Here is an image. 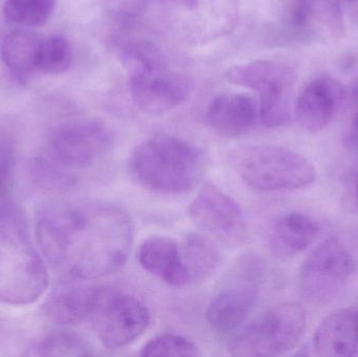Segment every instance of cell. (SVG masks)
Returning a JSON list of instances; mask_svg holds the SVG:
<instances>
[{"label": "cell", "mask_w": 358, "mask_h": 357, "mask_svg": "<svg viewBox=\"0 0 358 357\" xmlns=\"http://www.w3.org/2000/svg\"><path fill=\"white\" fill-rule=\"evenodd\" d=\"M37 236L44 255L67 278L88 281L113 274L126 263L134 228L123 207L94 201L42 210Z\"/></svg>", "instance_id": "obj_1"}, {"label": "cell", "mask_w": 358, "mask_h": 357, "mask_svg": "<svg viewBox=\"0 0 358 357\" xmlns=\"http://www.w3.org/2000/svg\"><path fill=\"white\" fill-rule=\"evenodd\" d=\"M202 150L169 134L147 138L130 153V178L144 190L161 195H180L195 189L206 171Z\"/></svg>", "instance_id": "obj_2"}, {"label": "cell", "mask_w": 358, "mask_h": 357, "mask_svg": "<svg viewBox=\"0 0 358 357\" xmlns=\"http://www.w3.org/2000/svg\"><path fill=\"white\" fill-rule=\"evenodd\" d=\"M48 274L27 228L10 203H0V302L25 305L48 289Z\"/></svg>", "instance_id": "obj_3"}, {"label": "cell", "mask_w": 358, "mask_h": 357, "mask_svg": "<svg viewBox=\"0 0 358 357\" xmlns=\"http://www.w3.org/2000/svg\"><path fill=\"white\" fill-rule=\"evenodd\" d=\"M229 163L242 182L258 192L300 190L317 178V170L308 159L283 147H243L231 153Z\"/></svg>", "instance_id": "obj_4"}, {"label": "cell", "mask_w": 358, "mask_h": 357, "mask_svg": "<svg viewBox=\"0 0 358 357\" xmlns=\"http://www.w3.org/2000/svg\"><path fill=\"white\" fill-rule=\"evenodd\" d=\"M263 276L264 263L254 254L241 256L231 266L206 308V321L215 333L224 337L243 327L258 301Z\"/></svg>", "instance_id": "obj_5"}, {"label": "cell", "mask_w": 358, "mask_h": 357, "mask_svg": "<svg viewBox=\"0 0 358 357\" xmlns=\"http://www.w3.org/2000/svg\"><path fill=\"white\" fill-rule=\"evenodd\" d=\"M304 308L296 303H282L269 308L252 324L242 327L231 342L234 356H278L294 350L306 329Z\"/></svg>", "instance_id": "obj_6"}, {"label": "cell", "mask_w": 358, "mask_h": 357, "mask_svg": "<svg viewBox=\"0 0 358 357\" xmlns=\"http://www.w3.org/2000/svg\"><path fill=\"white\" fill-rule=\"evenodd\" d=\"M90 320L105 347L121 349L144 335L151 316L136 298L113 287L101 286Z\"/></svg>", "instance_id": "obj_7"}, {"label": "cell", "mask_w": 358, "mask_h": 357, "mask_svg": "<svg viewBox=\"0 0 358 357\" xmlns=\"http://www.w3.org/2000/svg\"><path fill=\"white\" fill-rule=\"evenodd\" d=\"M355 272L348 249L340 240L329 238L317 245L300 270L302 295L313 303L324 304L338 297Z\"/></svg>", "instance_id": "obj_8"}, {"label": "cell", "mask_w": 358, "mask_h": 357, "mask_svg": "<svg viewBox=\"0 0 358 357\" xmlns=\"http://www.w3.org/2000/svg\"><path fill=\"white\" fill-rule=\"evenodd\" d=\"M198 230L227 247H239L248 238L245 215L235 199L216 184H206L187 209Z\"/></svg>", "instance_id": "obj_9"}, {"label": "cell", "mask_w": 358, "mask_h": 357, "mask_svg": "<svg viewBox=\"0 0 358 357\" xmlns=\"http://www.w3.org/2000/svg\"><path fill=\"white\" fill-rule=\"evenodd\" d=\"M113 134L98 119H82L59 127L50 140L52 157L71 169L90 167L113 146Z\"/></svg>", "instance_id": "obj_10"}, {"label": "cell", "mask_w": 358, "mask_h": 357, "mask_svg": "<svg viewBox=\"0 0 358 357\" xmlns=\"http://www.w3.org/2000/svg\"><path fill=\"white\" fill-rule=\"evenodd\" d=\"M193 92V82L185 75L168 68L132 71L130 92L143 112L161 115L178 108Z\"/></svg>", "instance_id": "obj_11"}, {"label": "cell", "mask_w": 358, "mask_h": 357, "mask_svg": "<svg viewBox=\"0 0 358 357\" xmlns=\"http://www.w3.org/2000/svg\"><path fill=\"white\" fill-rule=\"evenodd\" d=\"M346 96L340 82L329 75H320L309 82L296 99V121L309 132L325 129L334 119L340 103Z\"/></svg>", "instance_id": "obj_12"}, {"label": "cell", "mask_w": 358, "mask_h": 357, "mask_svg": "<svg viewBox=\"0 0 358 357\" xmlns=\"http://www.w3.org/2000/svg\"><path fill=\"white\" fill-rule=\"evenodd\" d=\"M69 279L50 291L44 302V314L57 324H81L90 319L102 285L87 284V280L81 279Z\"/></svg>", "instance_id": "obj_13"}, {"label": "cell", "mask_w": 358, "mask_h": 357, "mask_svg": "<svg viewBox=\"0 0 358 357\" xmlns=\"http://www.w3.org/2000/svg\"><path fill=\"white\" fill-rule=\"evenodd\" d=\"M288 25L290 33L301 42L317 41V25L341 35L344 23L340 0H294Z\"/></svg>", "instance_id": "obj_14"}, {"label": "cell", "mask_w": 358, "mask_h": 357, "mask_svg": "<svg viewBox=\"0 0 358 357\" xmlns=\"http://www.w3.org/2000/svg\"><path fill=\"white\" fill-rule=\"evenodd\" d=\"M313 351L324 357H350L358 352V307L345 308L324 319L315 330Z\"/></svg>", "instance_id": "obj_15"}, {"label": "cell", "mask_w": 358, "mask_h": 357, "mask_svg": "<svg viewBox=\"0 0 358 357\" xmlns=\"http://www.w3.org/2000/svg\"><path fill=\"white\" fill-rule=\"evenodd\" d=\"M138 261L147 272L170 286L183 287L191 283L180 247L169 237L152 236L143 241Z\"/></svg>", "instance_id": "obj_16"}, {"label": "cell", "mask_w": 358, "mask_h": 357, "mask_svg": "<svg viewBox=\"0 0 358 357\" xmlns=\"http://www.w3.org/2000/svg\"><path fill=\"white\" fill-rule=\"evenodd\" d=\"M259 121L258 105L250 96L223 94L210 102L206 122L216 133L237 138L250 131Z\"/></svg>", "instance_id": "obj_17"}, {"label": "cell", "mask_w": 358, "mask_h": 357, "mask_svg": "<svg viewBox=\"0 0 358 357\" xmlns=\"http://www.w3.org/2000/svg\"><path fill=\"white\" fill-rule=\"evenodd\" d=\"M225 79L260 94L271 90L294 89L296 75L292 67L284 63L258 60L231 67L225 73Z\"/></svg>", "instance_id": "obj_18"}, {"label": "cell", "mask_w": 358, "mask_h": 357, "mask_svg": "<svg viewBox=\"0 0 358 357\" xmlns=\"http://www.w3.org/2000/svg\"><path fill=\"white\" fill-rule=\"evenodd\" d=\"M320 226L313 218L298 212L285 214L271 231V249L281 257L292 258L308 249L319 236Z\"/></svg>", "instance_id": "obj_19"}, {"label": "cell", "mask_w": 358, "mask_h": 357, "mask_svg": "<svg viewBox=\"0 0 358 357\" xmlns=\"http://www.w3.org/2000/svg\"><path fill=\"white\" fill-rule=\"evenodd\" d=\"M191 283L204 282L218 270L222 253L218 242L203 233H191L180 247Z\"/></svg>", "instance_id": "obj_20"}, {"label": "cell", "mask_w": 358, "mask_h": 357, "mask_svg": "<svg viewBox=\"0 0 358 357\" xmlns=\"http://www.w3.org/2000/svg\"><path fill=\"white\" fill-rule=\"evenodd\" d=\"M42 40L29 29H16L4 38L2 60L15 73H27L38 69Z\"/></svg>", "instance_id": "obj_21"}, {"label": "cell", "mask_w": 358, "mask_h": 357, "mask_svg": "<svg viewBox=\"0 0 358 357\" xmlns=\"http://www.w3.org/2000/svg\"><path fill=\"white\" fill-rule=\"evenodd\" d=\"M31 354L38 356H94L90 344L84 337L73 331H56L40 340L34 345Z\"/></svg>", "instance_id": "obj_22"}, {"label": "cell", "mask_w": 358, "mask_h": 357, "mask_svg": "<svg viewBox=\"0 0 358 357\" xmlns=\"http://www.w3.org/2000/svg\"><path fill=\"white\" fill-rule=\"evenodd\" d=\"M56 0H6L4 16L22 27H42L52 16Z\"/></svg>", "instance_id": "obj_23"}, {"label": "cell", "mask_w": 358, "mask_h": 357, "mask_svg": "<svg viewBox=\"0 0 358 357\" xmlns=\"http://www.w3.org/2000/svg\"><path fill=\"white\" fill-rule=\"evenodd\" d=\"M73 61L71 45L61 35L42 40L38 69L50 75H60L71 67Z\"/></svg>", "instance_id": "obj_24"}, {"label": "cell", "mask_w": 358, "mask_h": 357, "mask_svg": "<svg viewBox=\"0 0 358 357\" xmlns=\"http://www.w3.org/2000/svg\"><path fill=\"white\" fill-rule=\"evenodd\" d=\"M141 356L197 357L201 356V352L192 340L173 333H164L145 344Z\"/></svg>", "instance_id": "obj_25"}, {"label": "cell", "mask_w": 358, "mask_h": 357, "mask_svg": "<svg viewBox=\"0 0 358 357\" xmlns=\"http://www.w3.org/2000/svg\"><path fill=\"white\" fill-rule=\"evenodd\" d=\"M292 92L260 94L259 121L266 128L286 125L292 119Z\"/></svg>", "instance_id": "obj_26"}, {"label": "cell", "mask_w": 358, "mask_h": 357, "mask_svg": "<svg viewBox=\"0 0 358 357\" xmlns=\"http://www.w3.org/2000/svg\"><path fill=\"white\" fill-rule=\"evenodd\" d=\"M126 61L134 65V71H155L167 68L165 56L155 44L138 41L128 44L124 48Z\"/></svg>", "instance_id": "obj_27"}, {"label": "cell", "mask_w": 358, "mask_h": 357, "mask_svg": "<svg viewBox=\"0 0 358 357\" xmlns=\"http://www.w3.org/2000/svg\"><path fill=\"white\" fill-rule=\"evenodd\" d=\"M16 155L8 143L0 140V203H6L14 184Z\"/></svg>", "instance_id": "obj_28"}, {"label": "cell", "mask_w": 358, "mask_h": 357, "mask_svg": "<svg viewBox=\"0 0 358 357\" xmlns=\"http://www.w3.org/2000/svg\"><path fill=\"white\" fill-rule=\"evenodd\" d=\"M351 101H352L353 111L350 126L344 138L345 147L351 152L358 154V79L351 92Z\"/></svg>", "instance_id": "obj_29"}, {"label": "cell", "mask_w": 358, "mask_h": 357, "mask_svg": "<svg viewBox=\"0 0 358 357\" xmlns=\"http://www.w3.org/2000/svg\"><path fill=\"white\" fill-rule=\"evenodd\" d=\"M351 196H352L353 207L358 212V173L355 174V177H353Z\"/></svg>", "instance_id": "obj_30"}, {"label": "cell", "mask_w": 358, "mask_h": 357, "mask_svg": "<svg viewBox=\"0 0 358 357\" xmlns=\"http://www.w3.org/2000/svg\"><path fill=\"white\" fill-rule=\"evenodd\" d=\"M355 6L353 8L352 13H351V17L352 20L355 21V24L358 25V0H355Z\"/></svg>", "instance_id": "obj_31"}, {"label": "cell", "mask_w": 358, "mask_h": 357, "mask_svg": "<svg viewBox=\"0 0 358 357\" xmlns=\"http://www.w3.org/2000/svg\"><path fill=\"white\" fill-rule=\"evenodd\" d=\"M349 1H350V2H355V0H349Z\"/></svg>", "instance_id": "obj_32"}]
</instances>
